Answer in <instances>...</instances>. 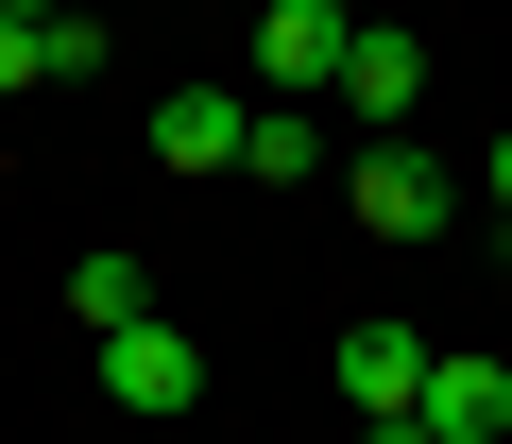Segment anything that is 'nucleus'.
Wrapping results in <instances>:
<instances>
[{
  "label": "nucleus",
  "mask_w": 512,
  "mask_h": 444,
  "mask_svg": "<svg viewBox=\"0 0 512 444\" xmlns=\"http://www.w3.org/2000/svg\"><path fill=\"white\" fill-rule=\"evenodd\" d=\"M342 103H359V137H410V103H427V35H410V18H359V35H342Z\"/></svg>",
  "instance_id": "f257e3e1"
},
{
  "label": "nucleus",
  "mask_w": 512,
  "mask_h": 444,
  "mask_svg": "<svg viewBox=\"0 0 512 444\" xmlns=\"http://www.w3.org/2000/svg\"><path fill=\"white\" fill-rule=\"evenodd\" d=\"M103 393H120V410H137V427H171V410H188V393H205V342H188V325H171V308H154V325H120V342H103Z\"/></svg>",
  "instance_id": "f03ea898"
},
{
  "label": "nucleus",
  "mask_w": 512,
  "mask_h": 444,
  "mask_svg": "<svg viewBox=\"0 0 512 444\" xmlns=\"http://www.w3.org/2000/svg\"><path fill=\"white\" fill-rule=\"evenodd\" d=\"M427 359H444L427 325H342V410L359 427H410L427 410Z\"/></svg>",
  "instance_id": "7ed1b4c3"
},
{
  "label": "nucleus",
  "mask_w": 512,
  "mask_h": 444,
  "mask_svg": "<svg viewBox=\"0 0 512 444\" xmlns=\"http://www.w3.org/2000/svg\"><path fill=\"white\" fill-rule=\"evenodd\" d=\"M376 240H444V154H410V137H359V188H342Z\"/></svg>",
  "instance_id": "20e7f679"
},
{
  "label": "nucleus",
  "mask_w": 512,
  "mask_h": 444,
  "mask_svg": "<svg viewBox=\"0 0 512 444\" xmlns=\"http://www.w3.org/2000/svg\"><path fill=\"white\" fill-rule=\"evenodd\" d=\"M239 137H256L239 86H171V103H154V171H239Z\"/></svg>",
  "instance_id": "39448f33"
},
{
  "label": "nucleus",
  "mask_w": 512,
  "mask_h": 444,
  "mask_svg": "<svg viewBox=\"0 0 512 444\" xmlns=\"http://www.w3.org/2000/svg\"><path fill=\"white\" fill-rule=\"evenodd\" d=\"M427 444H512V359H427Z\"/></svg>",
  "instance_id": "423d86ee"
},
{
  "label": "nucleus",
  "mask_w": 512,
  "mask_h": 444,
  "mask_svg": "<svg viewBox=\"0 0 512 444\" xmlns=\"http://www.w3.org/2000/svg\"><path fill=\"white\" fill-rule=\"evenodd\" d=\"M342 0H256V69H274V86H342Z\"/></svg>",
  "instance_id": "0eeeda50"
},
{
  "label": "nucleus",
  "mask_w": 512,
  "mask_h": 444,
  "mask_svg": "<svg viewBox=\"0 0 512 444\" xmlns=\"http://www.w3.org/2000/svg\"><path fill=\"white\" fill-rule=\"evenodd\" d=\"M69 325H86V342H120V325H154V274H137L120 240H103V257H69Z\"/></svg>",
  "instance_id": "6e6552de"
},
{
  "label": "nucleus",
  "mask_w": 512,
  "mask_h": 444,
  "mask_svg": "<svg viewBox=\"0 0 512 444\" xmlns=\"http://www.w3.org/2000/svg\"><path fill=\"white\" fill-rule=\"evenodd\" d=\"M239 171H256V188H308V171H325V120H308V103H256Z\"/></svg>",
  "instance_id": "1a4fd4ad"
},
{
  "label": "nucleus",
  "mask_w": 512,
  "mask_h": 444,
  "mask_svg": "<svg viewBox=\"0 0 512 444\" xmlns=\"http://www.w3.org/2000/svg\"><path fill=\"white\" fill-rule=\"evenodd\" d=\"M35 52H52V86H103V18H86V0H52V18H35Z\"/></svg>",
  "instance_id": "9d476101"
},
{
  "label": "nucleus",
  "mask_w": 512,
  "mask_h": 444,
  "mask_svg": "<svg viewBox=\"0 0 512 444\" xmlns=\"http://www.w3.org/2000/svg\"><path fill=\"white\" fill-rule=\"evenodd\" d=\"M18 86H52V52H35V18H0V103Z\"/></svg>",
  "instance_id": "9b49d317"
},
{
  "label": "nucleus",
  "mask_w": 512,
  "mask_h": 444,
  "mask_svg": "<svg viewBox=\"0 0 512 444\" xmlns=\"http://www.w3.org/2000/svg\"><path fill=\"white\" fill-rule=\"evenodd\" d=\"M495 257H512V137H495Z\"/></svg>",
  "instance_id": "f8f14e48"
},
{
  "label": "nucleus",
  "mask_w": 512,
  "mask_h": 444,
  "mask_svg": "<svg viewBox=\"0 0 512 444\" xmlns=\"http://www.w3.org/2000/svg\"><path fill=\"white\" fill-rule=\"evenodd\" d=\"M0 18H52V0H0Z\"/></svg>",
  "instance_id": "ddd939ff"
},
{
  "label": "nucleus",
  "mask_w": 512,
  "mask_h": 444,
  "mask_svg": "<svg viewBox=\"0 0 512 444\" xmlns=\"http://www.w3.org/2000/svg\"><path fill=\"white\" fill-rule=\"evenodd\" d=\"M342 18H393V0H342Z\"/></svg>",
  "instance_id": "4468645a"
}]
</instances>
